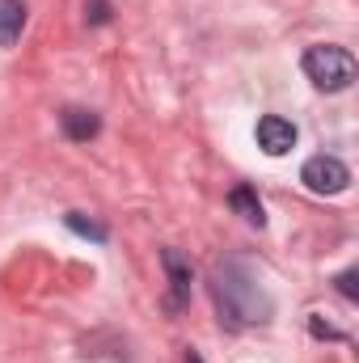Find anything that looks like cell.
<instances>
[{
  "label": "cell",
  "mask_w": 359,
  "mask_h": 363,
  "mask_svg": "<svg viewBox=\"0 0 359 363\" xmlns=\"http://www.w3.org/2000/svg\"><path fill=\"white\" fill-rule=\"evenodd\" d=\"M211 300L224 325L245 330V325H267L275 313V300L263 287V274L254 271L250 258L224 254L211 262Z\"/></svg>",
  "instance_id": "1"
},
{
  "label": "cell",
  "mask_w": 359,
  "mask_h": 363,
  "mask_svg": "<svg viewBox=\"0 0 359 363\" xmlns=\"http://www.w3.org/2000/svg\"><path fill=\"white\" fill-rule=\"evenodd\" d=\"M300 64H304V77H309L317 89H326V93L351 89V85H355V72H359L355 55H351L347 47H334V43H317V47H309Z\"/></svg>",
  "instance_id": "2"
},
{
  "label": "cell",
  "mask_w": 359,
  "mask_h": 363,
  "mask_svg": "<svg viewBox=\"0 0 359 363\" xmlns=\"http://www.w3.org/2000/svg\"><path fill=\"white\" fill-rule=\"evenodd\" d=\"M300 182L313 190V194H343L351 186V169L338 161V157H309L304 169H300Z\"/></svg>",
  "instance_id": "3"
},
{
  "label": "cell",
  "mask_w": 359,
  "mask_h": 363,
  "mask_svg": "<svg viewBox=\"0 0 359 363\" xmlns=\"http://www.w3.org/2000/svg\"><path fill=\"white\" fill-rule=\"evenodd\" d=\"M161 267H165V279H170V296H165V308L170 313H182L190 304V283H194V271H190V258L182 250H161Z\"/></svg>",
  "instance_id": "4"
},
{
  "label": "cell",
  "mask_w": 359,
  "mask_h": 363,
  "mask_svg": "<svg viewBox=\"0 0 359 363\" xmlns=\"http://www.w3.org/2000/svg\"><path fill=\"white\" fill-rule=\"evenodd\" d=\"M254 135H258V148H263L267 157H283V152L296 148V123L283 118V114H263Z\"/></svg>",
  "instance_id": "5"
},
{
  "label": "cell",
  "mask_w": 359,
  "mask_h": 363,
  "mask_svg": "<svg viewBox=\"0 0 359 363\" xmlns=\"http://www.w3.org/2000/svg\"><path fill=\"white\" fill-rule=\"evenodd\" d=\"M60 123H64L68 140H93V135L101 131V118H97L93 110H81V106H68V110L60 114Z\"/></svg>",
  "instance_id": "6"
},
{
  "label": "cell",
  "mask_w": 359,
  "mask_h": 363,
  "mask_svg": "<svg viewBox=\"0 0 359 363\" xmlns=\"http://www.w3.org/2000/svg\"><path fill=\"white\" fill-rule=\"evenodd\" d=\"M26 30V4L21 0H0V47H13Z\"/></svg>",
  "instance_id": "7"
},
{
  "label": "cell",
  "mask_w": 359,
  "mask_h": 363,
  "mask_svg": "<svg viewBox=\"0 0 359 363\" xmlns=\"http://www.w3.org/2000/svg\"><path fill=\"white\" fill-rule=\"evenodd\" d=\"M228 207H233V211H237V216H241L245 224H258V228L267 224V211H263V199H258V194H254L250 186H237V190L228 194Z\"/></svg>",
  "instance_id": "8"
},
{
  "label": "cell",
  "mask_w": 359,
  "mask_h": 363,
  "mask_svg": "<svg viewBox=\"0 0 359 363\" xmlns=\"http://www.w3.org/2000/svg\"><path fill=\"white\" fill-rule=\"evenodd\" d=\"M64 224L72 228V233H81V237H93V241H106L110 233H106V224H97V220H85L81 211H68L64 216Z\"/></svg>",
  "instance_id": "9"
},
{
  "label": "cell",
  "mask_w": 359,
  "mask_h": 363,
  "mask_svg": "<svg viewBox=\"0 0 359 363\" xmlns=\"http://www.w3.org/2000/svg\"><path fill=\"white\" fill-rule=\"evenodd\" d=\"M355 267H347V271H343V274H338V291H343V296H347V300H355V296H359V287H355Z\"/></svg>",
  "instance_id": "10"
},
{
  "label": "cell",
  "mask_w": 359,
  "mask_h": 363,
  "mask_svg": "<svg viewBox=\"0 0 359 363\" xmlns=\"http://www.w3.org/2000/svg\"><path fill=\"white\" fill-rule=\"evenodd\" d=\"M85 13H89V21H106L110 13H106V0H93V4H85Z\"/></svg>",
  "instance_id": "11"
},
{
  "label": "cell",
  "mask_w": 359,
  "mask_h": 363,
  "mask_svg": "<svg viewBox=\"0 0 359 363\" xmlns=\"http://www.w3.org/2000/svg\"><path fill=\"white\" fill-rule=\"evenodd\" d=\"M186 363H203V359H199V355H194V351H190V355H186Z\"/></svg>",
  "instance_id": "12"
}]
</instances>
